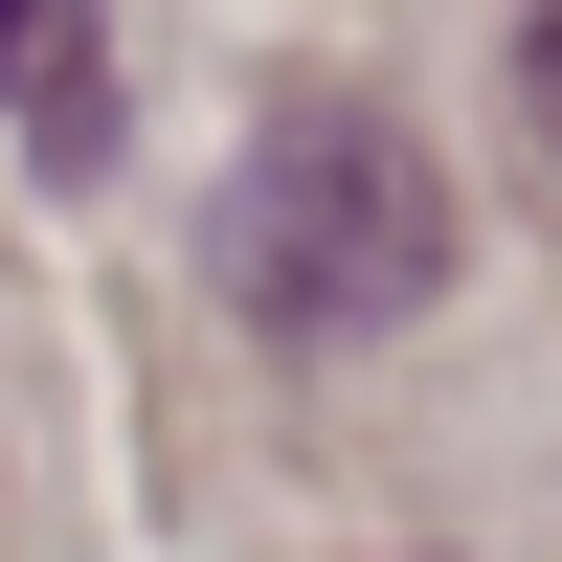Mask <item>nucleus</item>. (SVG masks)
<instances>
[{"label":"nucleus","instance_id":"f03ea898","mask_svg":"<svg viewBox=\"0 0 562 562\" xmlns=\"http://www.w3.org/2000/svg\"><path fill=\"white\" fill-rule=\"evenodd\" d=\"M518 135H540V158H562V0H540V23H518Z\"/></svg>","mask_w":562,"mask_h":562},{"label":"nucleus","instance_id":"f257e3e1","mask_svg":"<svg viewBox=\"0 0 562 562\" xmlns=\"http://www.w3.org/2000/svg\"><path fill=\"white\" fill-rule=\"evenodd\" d=\"M203 270H225V315H270V338H405V315L450 293V180H428L405 113L315 90V113H270L248 158H225Z\"/></svg>","mask_w":562,"mask_h":562},{"label":"nucleus","instance_id":"7ed1b4c3","mask_svg":"<svg viewBox=\"0 0 562 562\" xmlns=\"http://www.w3.org/2000/svg\"><path fill=\"white\" fill-rule=\"evenodd\" d=\"M23 68H45V0H0V90H23ZM45 90H68V68H45Z\"/></svg>","mask_w":562,"mask_h":562}]
</instances>
